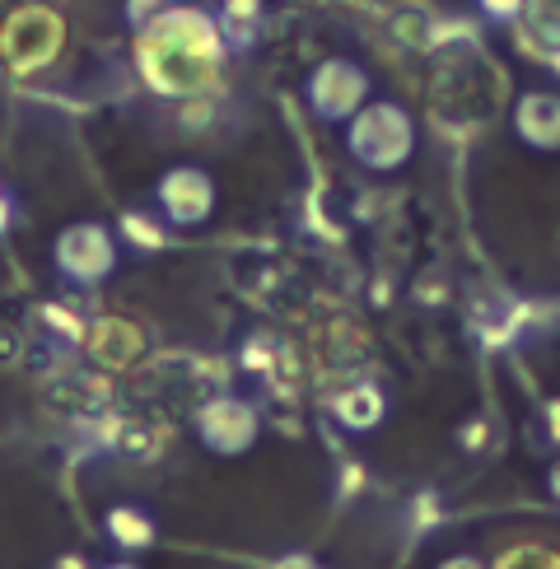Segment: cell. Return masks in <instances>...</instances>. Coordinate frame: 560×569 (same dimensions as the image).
I'll list each match as a JSON object with an SVG mask.
<instances>
[{"label":"cell","instance_id":"1","mask_svg":"<svg viewBox=\"0 0 560 569\" xmlns=\"http://www.w3.org/2000/svg\"><path fill=\"white\" fill-rule=\"evenodd\" d=\"M224 33L197 10H169L140 33V66L163 93H187L220 61Z\"/></svg>","mask_w":560,"mask_h":569},{"label":"cell","instance_id":"2","mask_svg":"<svg viewBox=\"0 0 560 569\" xmlns=\"http://www.w3.org/2000/svg\"><path fill=\"white\" fill-rule=\"evenodd\" d=\"M416 150V127L407 108L397 103H364L356 117H350V131H346V154L360 163L369 173H392L402 169Z\"/></svg>","mask_w":560,"mask_h":569},{"label":"cell","instance_id":"3","mask_svg":"<svg viewBox=\"0 0 560 569\" xmlns=\"http://www.w3.org/2000/svg\"><path fill=\"white\" fill-rule=\"evenodd\" d=\"M117 257H122V248H117V233L99 220H76L66 224L57 233L52 243V267L66 284H103L112 271H117Z\"/></svg>","mask_w":560,"mask_h":569},{"label":"cell","instance_id":"4","mask_svg":"<svg viewBox=\"0 0 560 569\" xmlns=\"http://www.w3.org/2000/svg\"><path fill=\"white\" fill-rule=\"evenodd\" d=\"M192 435L201 448H210V453L220 458H239L248 453V448L257 443V435H262V416H257V407L248 397L239 392H220L197 407L192 416Z\"/></svg>","mask_w":560,"mask_h":569},{"label":"cell","instance_id":"5","mask_svg":"<svg viewBox=\"0 0 560 569\" xmlns=\"http://www.w3.org/2000/svg\"><path fill=\"white\" fill-rule=\"evenodd\" d=\"M303 99H309L318 122H327V127L350 122V117L369 103V76L360 70V61L327 57V61L313 66L309 84H303Z\"/></svg>","mask_w":560,"mask_h":569},{"label":"cell","instance_id":"6","mask_svg":"<svg viewBox=\"0 0 560 569\" xmlns=\"http://www.w3.org/2000/svg\"><path fill=\"white\" fill-rule=\"evenodd\" d=\"M154 206L169 224L197 229L216 216V178H210L201 163H173V169H163V178L154 182Z\"/></svg>","mask_w":560,"mask_h":569},{"label":"cell","instance_id":"7","mask_svg":"<svg viewBox=\"0 0 560 569\" xmlns=\"http://www.w3.org/2000/svg\"><path fill=\"white\" fill-rule=\"evenodd\" d=\"M57 42H61V23L47 10H19V14H10L6 29H0V47H6L14 70L42 66L57 52Z\"/></svg>","mask_w":560,"mask_h":569},{"label":"cell","instance_id":"8","mask_svg":"<svg viewBox=\"0 0 560 569\" xmlns=\"http://www.w3.org/2000/svg\"><path fill=\"white\" fill-rule=\"evenodd\" d=\"M332 416L346 435H373L388 416V392L379 383H350L332 397Z\"/></svg>","mask_w":560,"mask_h":569},{"label":"cell","instance_id":"9","mask_svg":"<svg viewBox=\"0 0 560 569\" xmlns=\"http://www.w3.org/2000/svg\"><path fill=\"white\" fill-rule=\"evenodd\" d=\"M513 131L532 150H560V99L556 93H528L513 112Z\"/></svg>","mask_w":560,"mask_h":569},{"label":"cell","instance_id":"10","mask_svg":"<svg viewBox=\"0 0 560 569\" xmlns=\"http://www.w3.org/2000/svg\"><path fill=\"white\" fill-rule=\"evenodd\" d=\"M103 532H108L112 547H117V551H127V556L150 551V547H154V537H159L154 518L140 509V505H112V509L103 513Z\"/></svg>","mask_w":560,"mask_h":569},{"label":"cell","instance_id":"11","mask_svg":"<svg viewBox=\"0 0 560 569\" xmlns=\"http://www.w3.org/2000/svg\"><path fill=\"white\" fill-rule=\"evenodd\" d=\"M257 29H262V6H257V0H229L224 19H220L224 42H233V47L243 52V47L257 42Z\"/></svg>","mask_w":560,"mask_h":569},{"label":"cell","instance_id":"12","mask_svg":"<svg viewBox=\"0 0 560 569\" xmlns=\"http://www.w3.org/2000/svg\"><path fill=\"white\" fill-rule=\"evenodd\" d=\"M117 233H122L127 248H136V252H159L163 243H169V239H163V229L150 216H140V210H127L122 224H117Z\"/></svg>","mask_w":560,"mask_h":569},{"label":"cell","instance_id":"13","mask_svg":"<svg viewBox=\"0 0 560 569\" xmlns=\"http://www.w3.org/2000/svg\"><path fill=\"white\" fill-rule=\"evenodd\" d=\"M496 569H560V556L547 547H513Z\"/></svg>","mask_w":560,"mask_h":569},{"label":"cell","instance_id":"14","mask_svg":"<svg viewBox=\"0 0 560 569\" xmlns=\"http://www.w3.org/2000/svg\"><path fill=\"white\" fill-rule=\"evenodd\" d=\"M19 224V201H14V192L6 182H0V239H6V233Z\"/></svg>","mask_w":560,"mask_h":569},{"label":"cell","instance_id":"15","mask_svg":"<svg viewBox=\"0 0 560 569\" xmlns=\"http://www.w3.org/2000/svg\"><path fill=\"white\" fill-rule=\"evenodd\" d=\"M481 10L490 14V19H513L523 10V0H481Z\"/></svg>","mask_w":560,"mask_h":569},{"label":"cell","instance_id":"16","mask_svg":"<svg viewBox=\"0 0 560 569\" xmlns=\"http://www.w3.org/2000/svg\"><path fill=\"white\" fill-rule=\"evenodd\" d=\"M271 569H327V565L313 560V556H303V551H290V556H280Z\"/></svg>","mask_w":560,"mask_h":569},{"label":"cell","instance_id":"17","mask_svg":"<svg viewBox=\"0 0 560 569\" xmlns=\"http://www.w3.org/2000/svg\"><path fill=\"white\" fill-rule=\"evenodd\" d=\"M439 569H486V565H481V556H472V551H458V556H449V560H439Z\"/></svg>","mask_w":560,"mask_h":569},{"label":"cell","instance_id":"18","mask_svg":"<svg viewBox=\"0 0 560 569\" xmlns=\"http://www.w3.org/2000/svg\"><path fill=\"white\" fill-rule=\"evenodd\" d=\"M150 6H159V0H127V19L131 23H146L150 19Z\"/></svg>","mask_w":560,"mask_h":569},{"label":"cell","instance_id":"19","mask_svg":"<svg viewBox=\"0 0 560 569\" xmlns=\"http://www.w3.org/2000/svg\"><path fill=\"white\" fill-rule=\"evenodd\" d=\"M547 416H551V420H556V425H551V439H556V443H560V401H551V407H547Z\"/></svg>","mask_w":560,"mask_h":569},{"label":"cell","instance_id":"20","mask_svg":"<svg viewBox=\"0 0 560 569\" xmlns=\"http://www.w3.org/2000/svg\"><path fill=\"white\" fill-rule=\"evenodd\" d=\"M547 486H551V500H556V505H560V462H556V467H551V477H547Z\"/></svg>","mask_w":560,"mask_h":569},{"label":"cell","instance_id":"21","mask_svg":"<svg viewBox=\"0 0 560 569\" xmlns=\"http://www.w3.org/2000/svg\"><path fill=\"white\" fill-rule=\"evenodd\" d=\"M99 569H140V565H131V560H112V565H99Z\"/></svg>","mask_w":560,"mask_h":569}]
</instances>
